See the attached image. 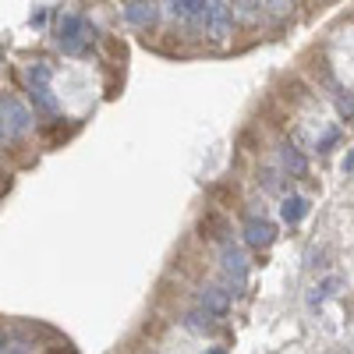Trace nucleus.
I'll return each instance as SVG.
<instances>
[{
    "mask_svg": "<svg viewBox=\"0 0 354 354\" xmlns=\"http://www.w3.org/2000/svg\"><path fill=\"white\" fill-rule=\"evenodd\" d=\"M88 36H93V25H88L82 15H68L61 21V46L68 53H82L85 43H88Z\"/></svg>",
    "mask_w": 354,
    "mask_h": 354,
    "instance_id": "obj_1",
    "label": "nucleus"
},
{
    "mask_svg": "<svg viewBox=\"0 0 354 354\" xmlns=\"http://www.w3.org/2000/svg\"><path fill=\"white\" fill-rule=\"evenodd\" d=\"M234 28V18H230V4H220V0H213L209 4V18H205V36H209L213 43H223L230 36Z\"/></svg>",
    "mask_w": 354,
    "mask_h": 354,
    "instance_id": "obj_2",
    "label": "nucleus"
},
{
    "mask_svg": "<svg viewBox=\"0 0 354 354\" xmlns=\"http://www.w3.org/2000/svg\"><path fill=\"white\" fill-rule=\"evenodd\" d=\"M0 117H4V131L8 135H25L32 128V113H28L18 100H4L0 103Z\"/></svg>",
    "mask_w": 354,
    "mask_h": 354,
    "instance_id": "obj_3",
    "label": "nucleus"
},
{
    "mask_svg": "<svg viewBox=\"0 0 354 354\" xmlns=\"http://www.w3.org/2000/svg\"><path fill=\"white\" fill-rule=\"evenodd\" d=\"M220 262H223V273H227L234 283H238V287L248 280V255H245L241 248L223 245V252H220Z\"/></svg>",
    "mask_w": 354,
    "mask_h": 354,
    "instance_id": "obj_4",
    "label": "nucleus"
},
{
    "mask_svg": "<svg viewBox=\"0 0 354 354\" xmlns=\"http://www.w3.org/2000/svg\"><path fill=\"white\" fill-rule=\"evenodd\" d=\"M273 238H277V227H273L270 220L252 216V220L245 223V241H248L252 248H266V245H273Z\"/></svg>",
    "mask_w": 354,
    "mask_h": 354,
    "instance_id": "obj_5",
    "label": "nucleus"
},
{
    "mask_svg": "<svg viewBox=\"0 0 354 354\" xmlns=\"http://www.w3.org/2000/svg\"><path fill=\"white\" fill-rule=\"evenodd\" d=\"M124 18L138 28H149L156 18H160V4H145V0H131V4H124Z\"/></svg>",
    "mask_w": 354,
    "mask_h": 354,
    "instance_id": "obj_6",
    "label": "nucleus"
},
{
    "mask_svg": "<svg viewBox=\"0 0 354 354\" xmlns=\"http://www.w3.org/2000/svg\"><path fill=\"white\" fill-rule=\"evenodd\" d=\"M227 305H230L227 290H220V287H205V290H202V308L209 312V315H223Z\"/></svg>",
    "mask_w": 354,
    "mask_h": 354,
    "instance_id": "obj_7",
    "label": "nucleus"
},
{
    "mask_svg": "<svg viewBox=\"0 0 354 354\" xmlns=\"http://www.w3.org/2000/svg\"><path fill=\"white\" fill-rule=\"evenodd\" d=\"M280 216H283L287 223H301V220L308 216V202H305L301 195H290V198L280 205Z\"/></svg>",
    "mask_w": 354,
    "mask_h": 354,
    "instance_id": "obj_8",
    "label": "nucleus"
},
{
    "mask_svg": "<svg viewBox=\"0 0 354 354\" xmlns=\"http://www.w3.org/2000/svg\"><path fill=\"white\" fill-rule=\"evenodd\" d=\"M32 103H36L39 110H46V113H57V110H61L57 96L50 93V85H36V88H32Z\"/></svg>",
    "mask_w": 354,
    "mask_h": 354,
    "instance_id": "obj_9",
    "label": "nucleus"
},
{
    "mask_svg": "<svg viewBox=\"0 0 354 354\" xmlns=\"http://www.w3.org/2000/svg\"><path fill=\"white\" fill-rule=\"evenodd\" d=\"M209 319H213V315L205 312V308H202V312H188V319H185V326H188V330H209V326H213Z\"/></svg>",
    "mask_w": 354,
    "mask_h": 354,
    "instance_id": "obj_10",
    "label": "nucleus"
},
{
    "mask_svg": "<svg viewBox=\"0 0 354 354\" xmlns=\"http://www.w3.org/2000/svg\"><path fill=\"white\" fill-rule=\"evenodd\" d=\"M25 78L32 82V88H36V85H50V68H46V64H32V68L25 71Z\"/></svg>",
    "mask_w": 354,
    "mask_h": 354,
    "instance_id": "obj_11",
    "label": "nucleus"
},
{
    "mask_svg": "<svg viewBox=\"0 0 354 354\" xmlns=\"http://www.w3.org/2000/svg\"><path fill=\"white\" fill-rule=\"evenodd\" d=\"M234 15H238V18H259L262 15V4H252V0H245V4H234Z\"/></svg>",
    "mask_w": 354,
    "mask_h": 354,
    "instance_id": "obj_12",
    "label": "nucleus"
},
{
    "mask_svg": "<svg viewBox=\"0 0 354 354\" xmlns=\"http://www.w3.org/2000/svg\"><path fill=\"white\" fill-rule=\"evenodd\" d=\"M283 163H287L294 174H305V156H301L298 149H287V153H283Z\"/></svg>",
    "mask_w": 354,
    "mask_h": 354,
    "instance_id": "obj_13",
    "label": "nucleus"
},
{
    "mask_svg": "<svg viewBox=\"0 0 354 354\" xmlns=\"http://www.w3.org/2000/svg\"><path fill=\"white\" fill-rule=\"evenodd\" d=\"M337 110L347 117V121H354V96H351V93H347V96H340V100H337Z\"/></svg>",
    "mask_w": 354,
    "mask_h": 354,
    "instance_id": "obj_14",
    "label": "nucleus"
},
{
    "mask_svg": "<svg viewBox=\"0 0 354 354\" xmlns=\"http://www.w3.org/2000/svg\"><path fill=\"white\" fill-rule=\"evenodd\" d=\"M28 351H32V347H28V344H15V347H8L4 354H28Z\"/></svg>",
    "mask_w": 354,
    "mask_h": 354,
    "instance_id": "obj_15",
    "label": "nucleus"
},
{
    "mask_svg": "<svg viewBox=\"0 0 354 354\" xmlns=\"http://www.w3.org/2000/svg\"><path fill=\"white\" fill-rule=\"evenodd\" d=\"M344 174H354V153H351V156L344 160Z\"/></svg>",
    "mask_w": 354,
    "mask_h": 354,
    "instance_id": "obj_16",
    "label": "nucleus"
},
{
    "mask_svg": "<svg viewBox=\"0 0 354 354\" xmlns=\"http://www.w3.org/2000/svg\"><path fill=\"white\" fill-rule=\"evenodd\" d=\"M8 351V340H4V333H0V354H4Z\"/></svg>",
    "mask_w": 354,
    "mask_h": 354,
    "instance_id": "obj_17",
    "label": "nucleus"
},
{
    "mask_svg": "<svg viewBox=\"0 0 354 354\" xmlns=\"http://www.w3.org/2000/svg\"><path fill=\"white\" fill-rule=\"evenodd\" d=\"M4 135H8V131H4V117H0V138H4Z\"/></svg>",
    "mask_w": 354,
    "mask_h": 354,
    "instance_id": "obj_18",
    "label": "nucleus"
},
{
    "mask_svg": "<svg viewBox=\"0 0 354 354\" xmlns=\"http://www.w3.org/2000/svg\"><path fill=\"white\" fill-rule=\"evenodd\" d=\"M205 354H223V351H220V347H213V351H205Z\"/></svg>",
    "mask_w": 354,
    "mask_h": 354,
    "instance_id": "obj_19",
    "label": "nucleus"
}]
</instances>
